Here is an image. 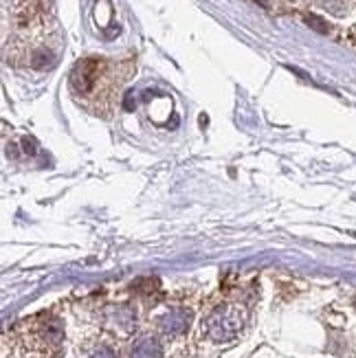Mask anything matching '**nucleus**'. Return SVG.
Segmentation results:
<instances>
[{
  "mask_svg": "<svg viewBox=\"0 0 356 358\" xmlns=\"http://www.w3.org/2000/svg\"><path fill=\"white\" fill-rule=\"evenodd\" d=\"M119 84L115 67L102 58H86L75 64L71 73V91L78 99L106 97V93L119 91Z\"/></svg>",
  "mask_w": 356,
  "mask_h": 358,
  "instance_id": "1",
  "label": "nucleus"
},
{
  "mask_svg": "<svg viewBox=\"0 0 356 358\" xmlns=\"http://www.w3.org/2000/svg\"><path fill=\"white\" fill-rule=\"evenodd\" d=\"M242 328H244V308L237 306V303L218 306L202 321V330L213 343H229L237 339Z\"/></svg>",
  "mask_w": 356,
  "mask_h": 358,
  "instance_id": "2",
  "label": "nucleus"
},
{
  "mask_svg": "<svg viewBox=\"0 0 356 358\" xmlns=\"http://www.w3.org/2000/svg\"><path fill=\"white\" fill-rule=\"evenodd\" d=\"M64 336V328L60 319H56L53 314H40L38 319H34L27 328V345H31V350L36 352H56Z\"/></svg>",
  "mask_w": 356,
  "mask_h": 358,
  "instance_id": "3",
  "label": "nucleus"
},
{
  "mask_svg": "<svg viewBox=\"0 0 356 358\" xmlns=\"http://www.w3.org/2000/svg\"><path fill=\"white\" fill-rule=\"evenodd\" d=\"M104 321L106 328L119 334V336H128L132 334L134 325H137V314L130 306H110L104 312Z\"/></svg>",
  "mask_w": 356,
  "mask_h": 358,
  "instance_id": "4",
  "label": "nucleus"
},
{
  "mask_svg": "<svg viewBox=\"0 0 356 358\" xmlns=\"http://www.w3.org/2000/svg\"><path fill=\"white\" fill-rule=\"evenodd\" d=\"M189 321H191V314L189 310H182V308H171L165 314H161L156 325L158 330L167 334V336H178L189 328Z\"/></svg>",
  "mask_w": 356,
  "mask_h": 358,
  "instance_id": "5",
  "label": "nucleus"
},
{
  "mask_svg": "<svg viewBox=\"0 0 356 358\" xmlns=\"http://www.w3.org/2000/svg\"><path fill=\"white\" fill-rule=\"evenodd\" d=\"M128 358H163V347L152 334H141L128 350Z\"/></svg>",
  "mask_w": 356,
  "mask_h": 358,
  "instance_id": "6",
  "label": "nucleus"
},
{
  "mask_svg": "<svg viewBox=\"0 0 356 358\" xmlns=\"http://www.w3.org/2000/svg\"><path fill=\"white\" fill-rule=\"evenodd\" d=\"M86 358H117V356H115V352L110 350V347L97 345V347H93L88 354H86Z\"/></svg>",
  "mask_w": 356,
  "mask_h": 358,
  "instance_id": "7",
  "label": "nucleus"
}]
</instances>
